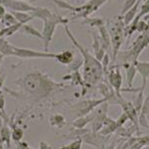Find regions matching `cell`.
Listing matches in <instances>:
<instances>
[{"instance_id": "1", "label": "cell", "mask_w": 149, "mask_h": 149, "mask_svg": "<svg viewBox=\"0 0 149 149\" xmlns=\"http://www.w3.org/2000/svg\"><path fill=\"white\" fill-rule=\"evenodd\" d=\"M14 83L19 85L27 95L36 97H46L57 86H61V84L54 82L51 78L39 71L29 73Z\"/></svg>"}, {"instance_id": "2", "label": "cell", "mask_w": 149, "mask_h": 149, "mask_svg": "<svg viewBox=\"0 0 149 149\" xmlns=\"http://www.w3.org/2000/svg\"><path fill=\"white\" fill-rule=\"evenodd\" d=\"M64 29H65L66 34L71 39L73 44L77 47V49L80 51V54L83 57V64H84V70H83V80L86 84L89 86L95 85L100 82L103 78V71H102V63L98 61L95 58V56L90 54V52L86 48H84L79 42L76 40V38L73 36L71 31L69 30L67 24H64Z\"/></svg>"}, {"instance_id": "3", "label": "cell", "mask_w": 149, "mask_h": 149, "mask_svg": "<svg viewBox=\"0 0 149 149\" xmlns=\"http://www.w3.org/2000/svg\"><path fill=\"white\" fill-rule=\"evenodd\" d=\"M108 29L109 35H110V44L113 49V55H112V63H115L117 58L118 52H119L121 46L125 41V24L123 22L122 17L115 18L114 19L108 21V26H106Z\"/></svg>"}, {"instance_id": "4", "label": "cell", "mask_w": 149, "mask_h": 149, "mask_svg": "<svg viewBox=\"0 0 149 149\" xmlns=\"http://www.w3.org/2000/svg\"><path fill=\"white\" fill-rule=\"evenodd\" d=\"M148 45V30L144 31L140 34L139 37L136 39V41L133 43V46L131 47V49H129L128 51L122 52L120 55L121 58H122L124 63H129V61L131 63H134L137 61L139 55L141 54V52L147 47Z\"/></svg>"}, {"instance_id": "5", "label": "cell", "mask_w": 149, "mask_h": 149, "mask_svg": "<svg viewBox=\"0 0 149 149\" xmlns=\"http://www.w3.org/2000/svg\"><path fill=\"white\" fill-rule=\"evenodd\" d=\"M105 79L108 81V85L114 90V92L117 95L121 94V89H122V74H121L120 67L118 65L108 66L107 73L105 74Z\"/></svg>"}, {"instance_id": "6", "label": "cell", "mask_w": 149, "mask_h": 149, "mask_svg": "<svg viewBox=\"0 0 149 149\" xmlns=\"http://www.w3.org/2000/svg\"><path fill=\"white\" fill-rule=\"evenodd\" d=\"M13 56L22 58H55L56 54L48 52H39L35 50L24 49L14 46Z\"/></svg>"}, {"instance_id": "7", "label": "cell", "mask_w": 149, "mask_h": 149, "mask_svg": "<svg viewBox=\"0 0 149 149\" xmlns=\"http://www.w3.org/2000/svg\"><path fill=\"white\" fill-rule=\"evenodd\" d=\"M30 15L32 16V18H37L40 19L42 21H58L60 24H67L69 22L68 19L61 18L60 16H57L54 14L52 11H50L48 8H43V7H36V9L31 12Z\"/></svg>"}, {"instance_id": "8", "label": "cell", "mask_w": 149, "mask_h": 149, "mask_svg": "<svg viewBox=\"0 0 149 149\" xmlns=\"http://www.w3.org/2000/svg\"><path fill=\"white\" fill-rule=\"evenodd\" d=\"M0 4L3 5L5 8H9L11 11L18 12H33L36 9V7L24 0H1Z\"/></svg>"}, {"instance_id": "9", "label": "cell", "mask_w": 149, "mask_h": 149, "mask_svg": "<svg viewBox=\"0 0 149 149\" xmlns=\"http://www.w3.org/2000/svg\"><path fill=\"white\" fill-rule=\"evenodd\" d=\"M43 24V31H42V41L44 43V49L47 51L50 46V43L52 42L53 36L57 29V26L60 24L58 21H44Z\"/></svg>"}, {"instance_id": "10", "label": "cell", "mask_w": 149, "mask_h": 149, "mask_svg": "<svg viewBox=\"0 0 149 149\" xmlns=\"http://www.w3.org/2000/svg\"><path fill=\"white\" fill-rule=\"evenodd\" d=\"M118 104L122 107L124 113L128 116L129 120H131L132 122L134 123V127H136V128L139 127V113H137V111L136 110V108H134L133 103L128 102V100H126L125 98L121 95L119 98Z\"/></svg>"}, {"instance_id": "11", "label": "cell", "mask_w": 149, "mask_h": 149, "mask_svg": "<svg viewBox=\"0 0 149 149\" xmlns=\"http://www.w3.org/2000/svg\"><path fill=\"white\" fill-rule=\"evenodd\" d=\"M134 66H136V71L139 72V74L142 77V87H146L147 79L149 76V63L147 61H134Z\"/></svg>"}, {"instance_id": "12", "label": "cell", "mask_w": 149, "mask_h": 149, "mask_svg": "<svg viewBox=\"0 0 149 149\" xmlns=\"http://www.w3.org/2000/svg\"><path fill=\"white\" fill-rule=\"evenodd\" d=\"M97 29L100 35V46L107 52L108 48L110 47V35H109L107 27H106L105 24H102V26H97Z\"/></svg>"}, {"instance_id": "13", "label": "cell", "mask_w": 149, "mask_h": 149, "mask_svg": "<svg viewBox=\"0 0 149 149\" xmlns=\"http://www.w3.org/2000/svg\"><path fill=\"white\" fill-rule=\"evenodd\" d=\"M140 2H142V1H140V0H137L136 3L134 4V6L131 8V9H129L127 12L124 14V15L121 16V17H122V19H123V22H124V24H125V26H127L128 24H130L131 22L133 21L134 18L136 17L137 11H139Z\"/></svg>"}, {"instance_id": "14", "label": "cell", "mask_w": 149, "mask_h": 149, "mask_svg": "<svg viewBox=\"0 0 149 149\" xmlns=\"http://www.w3.org/2000/svg\"><path fill=\"white\" fill-rule=\"evenodd\" d=\"M56 60H57L58 63L65 64V65H68L72 63L73 58H74V53L70 50H65L63 52H61L58 54H56Z\"/></svg>"}, {"instance_id": "15", "label": "cell", "mask_w": 149, "mask_h": 149, "mask_svg": "<svg viewBox=\"0 0 149 149\" xmlns=\"http://www.w3.org/2000/svg\"><path fill=\"white\" fill-rule=\"evenodd\" d=\"M124 66L126 68V74H127V82H128V86L129 88H132L133 87V82L134 80V77L136 75V66H134V63H123Z\"/></svg>"}, {"instance_id": "16", "label": "cell", "mask_w": 149, "mask_h": 149, "mask_svg": "<svg viewBox=\"0 0 149 149\" xmlns=\"http://www.w3.org/2000/svg\"><path fill=\"white\" fill-rule=\"evenodd\" d=\"M19 32L22 33V34H27L30 36H34V37L40 38L42 40V33L31 26H29V24H22V26L19 27Z\"/></svg>"}, {"instance_id": "17", "label": "cell", "mask_w": 149, "mask_h": 149, "mask_svg": "<svg viewBox=\"0 0 149 149\" xmlns=\"http://www.w3.org/2000/svg\"><path fill=\"white\" fill-rule=\"evenodd\" d=\"M14 15V17L16 18L17 22H21V24H27L29 22H30L31 19H33L32 16L27 14L26 12H18V11H12L11 12Z\"/></svg>"}, {"instance_id": "18", "label": "cell", "mask_w": 149, "mask_h": 149, "mask_svg": "<svg viewBox=\"0 0 149 149\" xmlns=\"http://www.w3.org/2000/svg\"><path fill=\"white\" fill-rule=\"evenodd\" d=\"M146 87H142L139 89V93L137 94L136 97V100L134 102V108H136V110L137 111V113L140 111V108H141L142 106V103H143V100H144V98H143V95H144V90H145Z\"/></svg>"}, {"instance_id": "19", "label": "cell", "mask_w": 149, "mask_h": 149, "mask_svg": "<svg viewBox=\"0 0 149 149\" xmlns=\"http://www.w3.org/2000/svg\"><path fill=\"white\" fill-rule=\"evenodd\" d=\"M92 121V117L91 115H88V116H83V117H80V118H77L76 120L73 122V127H75L76 129H82L84 128L85 126L87 125L88 123H90Z\"/></svg>"}, {"instance_id": "20", "label": "cell", "mask_w": 149, "mask_h": 149, "mask_svg": "<svg viewBox=\"0 0 149 149\" xmlns=\"http://www.w3.org/2000/svg\"><path fill=\"white\" fill-rule=\"evenodd\" d=\"M10 137H11L10 129L7 126H3L1 128V130H0V141L6 142L8 147H10Z\"/></svg>"}, {"instance_id": "21", "label": "cell", "mask_w": 149, "mask_h": 149, "mask_svg": "<svg viewBox=\"0 0 149 149\" xmlns=\"http://www.w3.org/2000/svg\"><path fill=\"white\" fill-rule=\"evenodd\" d=\"M50 123H51V125L54 126V127L61 128L64 124H65V119H64V117L61 116V115L56 114V115H53V116L50 118Z\"/></svg>"}, {"instance_id": "22", "label": "cell", "mask_w": 149, "mask_h": 149, "mask_svg": "<svg viewBox=\"0 0 149 149\" xmlns=\"http://www.w3.org/2000/svg\"><path fill=\"white\" fill-rule=\"evenodd\" d=\"M52 1H54L58 7L61 8V9L70 10V11H73V12H77V7L76 6H72L71 4H69L68 2L64 1V0H52Z\"/></svg>"}, {"instance_id": "23", "label": "cell", "mask_w": 149, "mask_h": 149, "mask_svg": "<svg viewBox=\"0 0 149 149\" xmlns=\"http://www.w3.org/2000/svg\"><path fill=\"white\" fill-rule=\"evenodd\" d=\"M85 21H84V24H90L91 26H102V24H104V21L102 19H98V18H89V17H86Z\"/></svg>"}, {"instance_id": "24", "label": "cell", "mask_w": 149, "mask_h": 149, "mask_svg": "<svg viewBox=\"0 0 149 149\" xmlns=\"http://www.w3.org/2000/svg\"><path fill=\"white\" fill-rule=\"evenodd\" d=\"M1 22H3V24H5L6 26H11V24H17V19L16 18L14 17V15L12 13H5V15L2 17V19H1Z\"/></svg>"}, {"instance_id": "25", "label": "cell", "mask_w": 149, "mask_h": 149, "mask_svg": "<svg viewBox=\"0 0 149 149\" xmlns=\"http://www.w3.org/2000/svg\"><path fill=\"white\" fill-rule=\"evenodd\" d=\"M11 136H12V139L16 143H18L19 141H21L22 139V137H24V131L19 128H15L12 133H11Z\"/></svg>"}, {"instance_id": "26", "label": "cell", "mask_w": 149, "mask_h": 149, "mask_svg": "<svg viewBox=\"0 0 149 149\" xmlns=\"http://www.w3.org/2000/svg\"><path fill=\"white\" fill-rule=\"evenodd\" d=\"M22 24H21V22H17L15 24H11V26H8L7 27V31H6V34H5V37H8V36H12L14 33L19 31V27L22 26Z\"/></svg>"}, {"instance_id": "27", "label": "cell", "mask_w": 149, "mask_h": 149, "mask_svg": "<svg viewBox=\"0 0 149 149\" xmlns=\"http://www.w3.org/2000/svg\"><path fill=\"white\" fill-rule=\"evenodd\" d=\"M136 1H137V0H127V1L124 3L123 7H122V10H121V15H124V14L127 12L129 9H131V8L136 3Z\"/></svg>"}, {"instance_id": "28", "label": "cell", "mask_w": 149, "mask_h": 149, "mask_svg": "<svg viewBox=\"0 0 149 149\" xmlns=\"http://www.w3.org/2000/svg\"><path fill=\"white\" fill-rule=\"evenodd\" d=\"M82 143H83V140L81 137H77L76 139L74 140L73 142L69 143L67 145H63V147H65V148H81L82 147Z\"/></svg>"}, {"instance_id": "29", "label": "cell", "mask_w": 149, "mask_h": 149, "mask_svg": "<svg viewBox=\"0 0 149 149\" xmlns=\"http://www.w3.org/2000/svg\"><path fill=\"white\" fill-rule=\"evenodd\" d=\"M92 36H93V39H94V44H93V48H94V51L95 53L97 51V50H100V48L102 47L100 46V37L95 34L94 31H92Z\"/></svg>"}, {"instance_id": "30", "label": "cell", "mask_w": 149, "mask_h": 149, "mask_svg": "<svg viewBox=\"0 0 149 149\" xmlns=\"http://www.w3.org/2000/svg\"><path fill=\"white\" fill-rule=\"evenodd\" d=\"M139 32H144V31H147L148 30V24H147V22H144V21H142V19H140V21L137 22V24H136V29Z\"/></svg>"}, {"instance_id": "31", "label": "cell", "mask_w": 149, "mask_h": 149, "mask_svg": "<svg viewBox=\"0 0 149 149\" xmlns=\"http://www.w3.org/2000/svg\"><path fill=\"white\" fill-rule=\"evenodd\" d=\"M128 120H129L128 116L123 112V113L121 114V116H120L119 118H118V120L116 121V126H117V128L122 127V126H123L126 122H127Z\"/></svg>"}, {"instance_id": "32", "label": "cell", "mask_w": 149, "mask_h": 149, "mask_svg": "<svg viewBox=\"0 0 149 149\" xmlns=\"http://www.w3.org/2000/svg\"><path fill=\"white\" fill-rule=\"evenodd\" d=\"M105 53H106V51L103 48H102L100 47V50H97V52L95 53V58L98 61H102V58H103V56L105 55Z\"/></svg>"}, {"instance_id": "33", "label": "cell", "mask_w": 149, "mask_h": 149, "mask_svg": "<svg viewBox=\"0 0 149 149\" xmlns=\"http://www.w3.org/2000/svg\"><path fill=\"white\" fill-rule=\"evenodd\" d=\"M5 13H6V11H5V7L3 6V5L0 4V18H2V17L5 15Z\"/></svg>"}, {"instance_id": "34", "label": "cell", "mask_w": 149, "mask_h": 149, "mask_svg": "<svg viewBox=\"0 0 149 149\" xmlns=\"http://www.w3.org/2000/svg\"><path fill=\"white\" fill-rule=\"evenodd\" d=\"M43 147H50V145H48V144H46L44 141H41V143H40V148H43Z\"/></svg>"}, {"instance_id": "35", "label": "cell", "mask_w": 149, "mask_h": 149, "mask_svg": "<svg viewBox=\"0 0 149 149\" xmlns=\"http://www.w3.org/2000/svg\"><path fill=\"white\" fill-rule=\"evenodd\" d=\"M4 57H5V56H4V55H2L1 53H0V63L2 61V60L4 58Z\"/></svg>"}, {"instance_id": "36", "label": "cell", "mask_w": 149, "mask_h": 149, "mask_svg": "<svg viewBox=\"0 0 149 149\" xmlns=\"http://www.w3.org/2000/svg\"><path fill=\"white\" fill-rule=\"evenodd\" d=\"M30 1H37V0H30Z\"/></svg>"}, {"instance_id": "37", "label": "cell", "mask_w": 149, "mask_h": 149, "mask_svg": "<svg viewBox=\"0 0 149 149\" xmlns=\"http://www.w3.org/2000/svg\"><path fill=\"white\" fill-rule=\"evenodd\" d=\"M140 1H145V0H140Z\"/></svg>"}]
</instances>
